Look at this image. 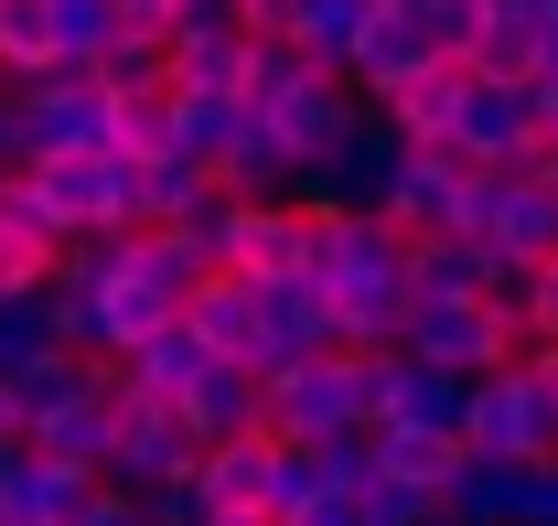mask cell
I'll return each instance as SVG.
<instances>
[{"label":"cell","mask_w":558,"mask_h":526,"mask_svg":"<svg viewBox=\"0 0 558 526\" xmlns=\"http://www.w3.org/2000/svg\"><path fill=\"white\" fill-rule=\"evenodd\" d=\"M462 452L473 462H515V473L558 462V387L526 366V355L462 387Z\"/></svg>","instance_id":"1"},{"label":"cell","mask_w":558,"mask_h":526,"mask_svg":"<svg viewBox=\"0 0 558 526\" xmlns=\"http://www.w3.org/2000/svg\"><path fill=\"white\" fill-rule=\"evenodd\" d=\"M205 441L183 430V408H161V397H130L108 376V462H97V483L108 494H150V483H172V473H194Z\"/></svg>","instance_id":"2"},{"label":"cell","mask_w":558,"mask_h":526,"mask_svg":"<svg viewBox=\"0 0 558 526\" xmlns=\"http://www.w3.org/2000/svg\"><path fill=\"white\" fill-rule=\"evenodd\" d=\"M398 355L409 366H440V376H494V366H515L526 355V333L505 323L494 301H409V323H398Z\"/></svg>","instance_id":"3"},{"label":"cell","mask_w":558,"mask_h":526,"mask_svg":"<svg viewBox=\"0 0 558 526\" xmlns=\"http://www.w3.org/2000/svg\"><path fill=\"white\" fill-rule=\"evenodd\" d=\"M258 430H269V441H333V430H365L354 355H301V366H269V376H258Z\"/></svg>","instance_id":"4"},{"label":"cell","mask_w":558,"mask_h":526,"mask_svg":"<svg viewBox=\"0 0 558 526\" xmlns=\"http://www.w3.org/2000/svg\"><path fill=\"white\" fill-rule=\"evenodd\" d=\"M398 151H409V140L387 130L376 108H354L344 130H333L312 162H301V194H290V204H323V215H376L387 172H398Z\"/></svg>","instance_id":"5"},{"label":"cell","mask_w":558,"mask_h":526,"mask_svg":"<svg viewBox=\"0 0 558 526\" xmlns=\"http://www.w3.org/2000/svg\"><path fill=\"white\" fill-rule=\"evenodd\" d=\"M312 248H323V204H236L226 215V279H247V290L312 279Z\"/></svg>","instance_id":"6"},{"label":"cell","mask_w":558,"mask_h":526,"mask_svg":"<svg viewBox=\"0 0 558 526\" xmlns=\"http://www.w3.org/2000/svg\"><path fill=\"white\" fill-rule=\"evenodd\" d=\"M22 183L44 194L54 237H97V226H130V162L119 151H65V162H22Z\"/></svg>","instance_id":"7"},{"label":"cell","mask_w":558,"mask_h":526,"mask_svg":"<svg viewBox=\"0 0 558 526\" xmlns=\"http://www.w3.org/2000/svg\"><path fill=\"white\" fill-rule=\"evenodd\" d=\"M548 140V97L537 86H462V119H451V151L473 162V172H515L526 151Z\"/></svg>","instance_id":"8"},{"label":"cell","mask_w":558,"mask_h":526,"mask_svg":"<svg viewBox=\"0 0 558 526\" xmlns=\"http://www.w3.org/2000/svg\"><path fill=\"white\" fill-rule=\"evenodd\" d=\"M462 204H473V162H462V151H398L376 215H387L398 237H462Z\"/></svg>","instance_id":"9"},{"label":"cell","mask_w":558,"mask_h":526,"mask_svg":"<svg viewBox=\"0 0 558 526\" xmlns=\"http://www.w3.org/2000/svg\"><path fill=\"white\" fill-rule=\"evenodd\" d=\"M418 65H440V33L418 22L409 0H387V11L354 33V55H344V97H354V108H387Z\"/></svg>","instance_id":"10"},{"label":"cell","mask_w":558,"mask_h":526,"mask_svg":"<svg viewBox=\"0 0 558 526\" xmlns=\"http://www.w3.org/2000/svg\"><path fill=\"white\" fill-rule=\"evenodd\" d=\"M65 151H108V97L75 65L22 86V162H65Z\"/></svg>","instance_id":"11"},{"label":"cell","mask_w":558,"mask_h":526,"mask_svg":"<svg viewBox=\"0 0 558 526\" xmlns=\"http://www.w3.org/2000/svg\"><path fill=\"white\" fill-rule=\"evenodd\" d=\"M247 119H258V130H269L279 151H290V162H312V151H323V140H333V130L354 119V97H344V75L301 65V75H290V86L269 97V108H247Z\"/></svg>","instance_id":"12"},{"label":"cell","mask_w":558,"mask_h":526,"mask_svg":"<svg viewBox=\"0 0 558 526\" xmlns=\"http://www.w3.org/2000/svg\"><path fill=\"white\" fill-rule=\"evenodd\" d=\"M86 494H97V473H65V462L0 441V516H11V526H65Z\"/></svg>","instance_id":"13"},{"label":"cell","mask_w":558,"mask_h":526,"mask_svg":"<svg viewBox=\"0 0 558 526\" xmlns=\"http://www.w3.org/2000/svg\"><path fill=\"white\" fill-rule=\"evenodd\" d=\"M183 333L205 344L215 366H247V376H258V290H247V279H226V268L194 279V290H183Z\"/></svg>","instance_id":"14"},{"label":"cell","mask_w":558,"mask_h":526,"mask_svg":"<svg viewBox=\"0 0 558 526\" xmlns=\"http://www.w3.org/2000/svg\"><path fill=\"white\" fill-rule=\"evenodd\" d=\"M462 75H484V86H537V11H515V0H494L484 22L462 33Z\"/></svg>","instance_id":"15"},{"label":"cell","mask_w":558,"mask_h":526,"mask_svg":"<svg viewBox=\"0 0 558 526\" xmlns=\"http://www.w3.org/2000/svg\"><path fill=\"white\" fill-rule=\"evenodd\" d=\"M301 355H333V312H323V290H312V279L258 290V376H269V366H301Z\"/></svg>","instance_id":"16"},{"label":"cell","mask_w":558,"mask_h":526,"mask_svg":"<svg viewBox=\"0 0 558 526\" xmlns=\"http://www.w3.org/2000/svg\"><path fill=\"white\" fill-rule=\"evenodd\" d=\"M462 86H473V75H462L451 55H440V65H418L409 86H398V97L376 108V119H387V130L409 140V151H451V119H462Z\"/></svg>","instance_id":"17"},{"label":"cell","mask_w":558,"mask_h":526,"mask_svg":"<svg viewBox=\"0 0 558 526\" xmlns=\"http://www.w3.org/2000/svg\"><path fill=\"white\" fill-rule=\"evenodd\" d=\"M215 194H226V204H290V194H301V162L247 119V130L215 151Z\"/></svg>","instance_id":"18"},{"label":"cell","mask_w":558,"mask_h":526,"mask_svg":"<svg viewBox=\"0 0 558 526\" xmlns=\"http://www.w3.org/2000/svg\"><path fill=\"white\" fill-rule=\"evenodd\" d=\"M269 462H279L269 430H236V441H205L194 483H205V505H247V516H269Z\"/></svg>","instance_id":"19"},{"label":"cell","mask_w":558,"mask_h":526,"mask_svg":"<svg viewBox=\"0 0 558 526\" xmlns=\"http://www.w3.org/2000/svg\"><path fill=\"white\" fill-rule=\"evenodd\" d=\"M22 452L65 462V473H97V462H108V376H97L86 397H65V408H44V419L22 430Z\"/></svg>","instance_id":"20"},{"label":"cell","mask_w":558,"mask_h":526,"mask_svg":"<svg viewBox=\"0 0 558 526\" xmlns=\"http://www.w3.org/2000/svg\"><path fill=\"white\" fill-rule=\"evenodd\" d=\"M451 441H429V430H365V483H398L418 505H440V483H451Z\"/></svg>","instance_id":"21"},{"label":"cell","mask_w":558,"mask_h":526,"mask_svg":"<svg viewBox=\"0 0 558 526\" xmlns=\"http://www.w3.org/2000/svg\"><path fill=\"white\" fill-rule=\"evenodd\" d=\"M376 11H387V0H290V33H279V44H290V55H301V65H323V75H344V55H354V33H365V22H376Z\"/></svg>","instance_id":"22"},{"label":"cell","mask_w":558,"mask_h":526,"mask_svg":"<svg viewBox=\"0 0 558 526\" xmlns=\"http://www.w3.org/2000/svg\"><path fill=\"white\" fill-rule=\"evenodd\" d=\"M172 408H183L194 441H236V430H258V376H247V366H205Z\"/></svg>","instance_id":"23"},{"label":"cell","mask_w":558,"mask_h":526,"mask_svg":"<svg viewBox=\"0 0 558 526\" xmlns=\"http://www.w3.org/2000/svg\"><path fill=\"white\" fill-rule=\"evenodd\" d=\"M205 366H215V355H205V344H194V333H183V323H172V333H150L140 355H119L108 376H119V387H130V397H161V408H172V397L194 387Z\"/></svg>","instance_id":"24"},{"label":"cell","mask_w":558,"mask_h":526,"mask_svg":"<svg viewBox=\"0 0 558 526\" xmlns=\"http://www.w3.org/2000/svg\"><path fill=\"white\" fill-rule=\"evenodd\" d=\"M97 376H108V366H86V355H65V344H54V355H33V366H11V376H0V397H11V419L33 430L44 408H65V397H86Z\"/></svg>","instance_id":"25"},{"label":"cell","mask_w":558,"mask_h":526,"mask_svg":"<svg viewBox=\"0 0 558 526\" xmlns=\"http://www.w3.org/2000/svg\"><path fill=\"white\" fill-rule=\"evenodd\" d=\"M86 86H97V97H150V86H161V33H108V44L86 55Z\"/></svg>","instance_id":"26"},{"label":"cell","mask_w":558,"mask_h":526,"mask_svg":"<svg viewBox=\"0 0 558 526\" xmlns=\"http://www.w3.org/2000/svg\"><path fill=\"white\" fill-rule=\"evenodd\" d=\"M161 97H172V86H161ZM236 130H247L236 97H172V151H183V162H205V172H215V151H226Z\"/></svg>","instance_id":"27"},{"label":"cell","mask_w":558,"mask_h":526,"mask_svg":"<svg viewBox=\"0 0 558 526\" xmlns=\"http://www.w3.org/2000/svg\"><path fill=\"white\" fill-rule=\"evenodd\" d=\"M33 355H54V301H44V290H11V301H0V376L33 366Z\"/></svg>","instance_id":"28"},{"label":"cell","mask_w":558,"mask_h":526,"mask_svg":"<svg viewBox=\"0 0 558 526\" xmlns=\"http://www.w3.org/2000/svg\"><path fill=\"white\" fill-rule=\"evenodd\" d=\"M515 333H526V344H558V259L526 268V290H515Z\"/></svg>","instance_id":"29"},{"label":"cell","mask_w":558,"mask_h":526,"mask_svg":"<svg viewBox=\"0 0 558 526\" xmlns=\"http://www.w3.org/2000/svg\"><path fill=\"white\" fill-rule=\"evenodd\" d=\"M140 516H150V526H205L215 505H205V483H194V473H172V483H150V494H140Z\"/></svg>","instance_id":"30"},{"label":"cell","mask_w":558,"mask_h":526,"mask_svg":"<svg viewBox=\"0 0 558 526\" xmlns=\"http://www.w3.org/2000/svg\"><path fill=\"white\" fill-rule=\"evenodd\" d=\"M44 268H54V248H33L22 226H0V301L11 290H44Z\"/></svg>","instance_id":"31"},{"label":"cell","mask_w":558,"mask_h":526,"mask_svg":"<svg viewBox=\"0 0 558 526\" xmlns=\"http://www.w3.org/2000/svg\"><path fill=\"white\" fill-rule=\"evenodd\" d=\"M65 526H150V516H140V494H108V483H97V494H86Z\"/></svg>","instance_id":"32"},{"label":"cell","mask_w":558,"mask_h":526,"mask_svg":"<svg viewBox=\"0 0 558 526\" xmlns=\"http://www.w3.org/2000/svg\"><path fill=\"white\" fill-rule=\"evenodd\" d=\"M515 526H558V462H537V473H526V505H515Z\"/></svg>","instance_id":"33"},{"label":"cell","mask_w":558,"mask_h":526,"mask_svg":"<svg viewBox=\"0 0 558 526\" xmlns=\"http://www.w3.org/2000/svg\"><path fill=\"white\" fill-rule=\"evenodd\" d=\"M537 97H558V0L537 11Z\"/></svg>","instance_id":"34"},{"label":"cell","mask_w":558,"mask_h":526,"mask_svg":"<svg viewBox=\"0 0 558 526\" xmlns=\"http://www.w3.org/2000/svg\"><path fill=\"white\" fill-rule=\"evenodd\" d=\"M0 172H22V86H0Z\"/></svg>","instance_id":"35"},{"label":"cell","mask_w":558,"mask_h":526,"mask_svg":"<svg viewBox=\"0 0 558 526\" xmlns=\"http://www.w3.org/2000/svg\"><path fill=\"white\" fill-rule=\"evenodd\" d=\"M290 526H365V505H354V494H323V505H301Z\"/></svg>","instance_id":"36"},{"label":"cell","mask_w":558,"mask_h":526,"mask_svg":"<svg viewBox=\"0 0 558 526\" xmlns=\"http://www.w3.org/2000/svg\"><path fill=\"white\" fill-rule=\"evenodd\" d=\"M172 11H183V0H119V33H161Z\"/></svg>","instance_id":"37"},{"label":"cell","mask_w":558,"mask_h":526,"mask_svg":"<svg viewBox=\"0 0 558 526\" xmlns=\"http://www.w3.org/2000/svg\"><path fill=\"white\" fill-rule=\"evenodd\" d=\"M205 526H269V516H247V505H215V516Z\"/></svg>","instance_id":"38"},{"label":"cell","mask_w":558,"mask_h":526,"mask_svg":"<svg viewBox=\"0 0 558 526\" xmlns=\"http://www.w3.org/2000/svg\"><path fill=\"white\" fill-rule=\"evenodd\" d=\"M0 441H22V419H11V397H0Z\"/></svg>","instance_id":"39"},{"label":"cell","mask_w":558,"mask_h":526,"mask_svg":"<svg viewBox=\"0 0 558 526\" xmlns=\"http://www.w3.org/2000/svg\"><path fill=\"white\" fill-rule=\"evenodd\" d=\"M548 151H558V97H548Z\"/></svg>","instance_id":"40"},{"label":"cell","mask_w":558,"mask_h":526,"mask_svg":"<svg viewBox=\"0 0 558 526\" xmlns=\"http://www.w3.org/2000/svg\"><path fill=\"white\" fill-rule=\"evenodd\" d=\"M515 11H548V0H515Z\"/></svg>","instance_id":"41"}]
</instances>
